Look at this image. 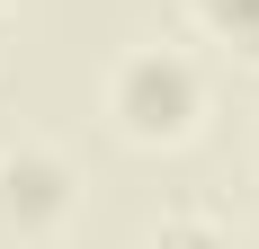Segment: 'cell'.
<instances>
[{
	"instance_id": "6da1fadb",
	"label": "cell",
	"mask_w": 259,
	"mask_h": 249,
	"mask_svg": "<svg viewBox=\"0 0 259 249\" xmlns=\"http://www.w3.org/2000/svg\"><path fill=\"white\" fill-rule=\"evenodd\" d=\"M107 125L143 151H170L206 125V72L188 45H125L107 72Z\"/></svg>"
},
{
	"instance_id": "7a4b0ae2",
	"label": "cell",
	"mask_w": 259,
	"mask_h": 249,
	"mask_svg": "<svg viewBox=\"0 0 259 249\" xmlns=\"http://www.w3.org/2000/svg\"><path fill=\"white\" fill-rule=\"evenodd\" d=\"M80 205V178L54 143H9L0 151V223L9 231H63Z\"/></svg>"
},
{
	"instance_id": "3957f363",
	"label": "cell",
	"mask_w": 259,
	"mask_h": 249,
	"mask_svg": "<svg viewBox=\"0 0 259 249\" xmlns=\"http://www.w3.org/2000/svg\"><path fill=\"white\" fill-rule=\"evenodd\" d=\"M188 18L206 27L233 63H250V72H259V0H188Z\"/></svg>"
},
{
	"instance_id": "277c9868",
	"label": "cell",
	"mask_w": 259,
	"mask_h": 249,
	"mask_svg": "<svg viewBox=\"0 0 259 249\" xmlns=\"http://www.w3.org/2000/svg\"><path fill=\"white\" fill-rule=\"evenodd\" d=\"M0 27H9V0H0Z\"/></svg>"
}]
</instances>
